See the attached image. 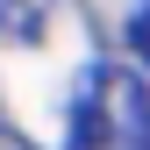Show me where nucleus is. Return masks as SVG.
Instances as JSON below:
<instances>
[{"mask_svg":"<svg viewBox=\"0 0 150 150\" xmlns=\"http://www.w3.org/2000/svg\"><path fill=\"white\" fill-rule=\"evenodd\" d=\"M64 150H150V93L143 71L129 64H93L71 100Z\"/></svg>","mask_w":150,"mask_h":150,"instance_id":"nucleus-1","label":"nucleus"},{"mask_svg":"<svg viewBox=\"0 0 150 150\" xmlns=\"http://www.w3.org/2000/svg\"><path fill=\"white\" fill-rule=\"evenodd\" d=\"M43 22H50L43 0H0V43H36Z\"/></svg>","mask_w":150,"mask_h":150,"instance_id":"nucleus-2","label":"nucleus"},{"mask_svg":"<svg viewBox=\"0 0 150 150\" xmlns=\"http://www.w3.org/2000/svg\"><path fill=\"white\" fill-rule=\"evenodd\" d=\"M129 50H136V57H143V71H150V0L129 14Z\"/></svg>","mask_w":150,"mask_h":150,"instance_id":"nucleus-3","label":"nucleus"},{"mask_svg":"<svg viewBox=\"0 0 150 150\" xmlns=\"http://www.w3.org/2000/svg\"><path fill=\"white\" fill-rule=\"evenodd\" d=\"M0 150H36V143L22 136V129H7V122H0Z\"/></svg>","mask_w":150,"mask_h":150,"instance_id":"nucleus-4","label":"nucleus"}]
</instances>
